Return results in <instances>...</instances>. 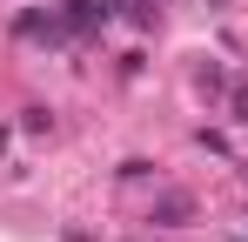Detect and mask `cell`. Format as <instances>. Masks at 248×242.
<instances>
[{
  "label": "cell",
  "mask_w": 248,
  "mask_h": 242,
  "mask_svg": "<svg viewBox=\"0 0 248 242\" xmlns=\"http://www.w3.org/2000/svg\"><path fill=\"white\" fill-rule=\"evenodd\" d=\"M101 20H108V0H67V14H61L67 34H87V27H101Z\"/></svg>",
  "instance_id": "2"
},
{
  "label": "cell",
  "mask_w": 248,
  "mask_h": 242,
  "mask_svg": "<svg viewBox=\"0 0 248 242\" xmlns=\"http://www.w3.org/2000/svg\"><path fill=\"white\" fill-rule=\"evenodd\" d=\"M148 222H155V229H188V222H195V195H181V189H161V195L148 202Z\"/></svg>",
  "instance_id": "1"
},
{
  "label": "cell",
  "mask_w": 248,
  "mask_h": 242,
  "mask_svg": "<svg viewBox=\"0 0 248 242\" xmlns=\"http://www.w3.org/2000/svg\"><path fill=\"white\" fill-rule=\"evenodd\" d=\"M195 87H202V94H228V74H221V61H202V68H195Z\"/></svg>",
  "instance_id": "3"
},
{
  "label": "cell",
  "mask_w": 248,
  "mask_h": 242,
  "mask_svg": "<svg viewBox=\"0 0 248 242\" xmlns=\"http://www.w3.org/2000/svg\"><path fill=\"white\" fill-rule=\"evenodd\" d=\"M242 182H248V168H242Z\"/></svg>",
  "instance_id": "5"
},
{
  "label": "cell",
  "mask_w": 248,
  "mask_h": 242,
  "mask_svg": "<svg viewBox=\"0 0 248 242\" xmlns=\"http://www.w3.org/2000/svg\"><path fill=\"white\" fill-rule=\"evenodd\" d=\"M228 115H235V121H248V87H228Z\"/></svg>",
  "instance_id": "4"
}]
</instances>
